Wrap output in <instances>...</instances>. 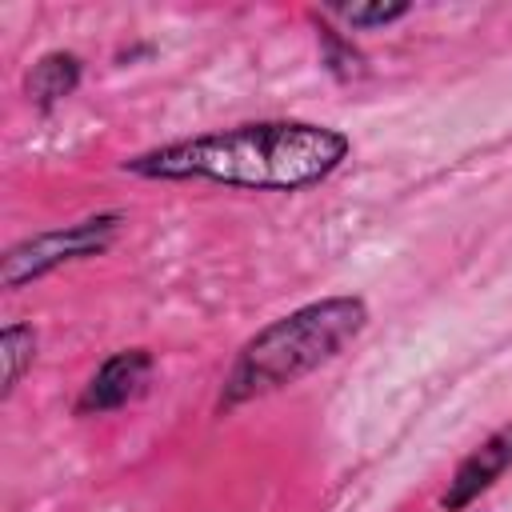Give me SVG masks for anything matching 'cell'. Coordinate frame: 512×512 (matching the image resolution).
I'll return each mask as SVG.
<instances>
[{"label": "cell", "instance_id": "1", "mask_svg": "<svg viewBox=\"0 0 512 512\" xmlns=\"http://www.w3.org/2000/svg\"><path fill=\"white\" fill-rule=\"evenodd\" d=\"M352 156V136L316 120H244L132 152L120 172L156 184H216L232 192H308Z\"/></svg>", "mask_w": 512, "mask_h": 512}, {"label": "cell", "instance_id": "2", "mask_svg": "<svg viewBox=\"0 0 512 512\" xmlns=\"http://www.w3.org/2000/svg\"><path fill=\"white\" fill-rule=\"evenodd\" d=\"M368 320L372 312L360 292H328L268 320L236 348L232 364L224 368L216 416H232L236 408L284 392L304 376L328 368L364 336Z\"/></svg>", "mask_w": 512, "mask_h": 512}, {"label": "cell", "instance_id": "3", "mask_svg": "<svg viewBox=\"0 0 512 512\" xmlns=\"http://www.w3.org/2000/svg\"><path fill=\"white\" fill-rule=\"evenodd\" d=\"M128 228V216L120 208H108V212H88L72 224H56V228H44V232H32L16 244L4 248L0 256V284L8 292H20L68 264H80V260H96L104 256L120 232Z\"/></svg>", "mask_w": 512, "mask_h": 512}, {"label": "cell", "instance_id": "4", "mask_svg": "<svg viewBox=\"0 0 512 512\" xmlns=\"http://www.w3.org/2000/svg\"><path fill=\"white\" fill-rule=\"evenodd\" d=\"M156 376V352L144 344H128L116 348L112 356H104L96 364V372L84 380V388L72 400V416L88 420V416H112L128 404H136Z\"/></svg>", "mask_w": 512, "mask_h": 512}, {"label": "cell", "instance_id": "5", "mask_svg": "<svg viewBox=\"0 0 512 512\" xmlns=\"http://www.w3.org/2000/svg\"><path fill=\"white\" fill-rule=\"evenodd\" d=\"M512 468V420L500 424L496 432H488L476 448H468V456L452 468L444 492H440V512H468L484 492H492L504 472Z\"/></svg>", "mask_w": 512, "mask_h": 512}, {"label": "cell", "instance_id": "6", "mask_svg": "<svg viewBox=\"0 0 512 512\" xmlns=\"http://www.w3.org/2000/svg\"><path fill=\"white\" fill-rule=\"evenodd\" d=\"M80 80H84V60H80L72 48H48V52H40V56L32 60V68L24 72L20 88H24V100H28L40 116H48V112H56L68 96H76Z\"/></svg>", "mask_w": 512, "mask_h": 512}, {"label": "cell", "instance_id": "7", "mask_svg": "<svg viewBox=\"0 0 512 512\" xmlns=\"http://www.w3.org/2000/svg\"><path fill=\"white\" fill-rule=\"evenodd\" d=\"M312 28H316V52H320V68L336 80V84H356L368 76V56L360 52V44L320 8L308 12Z\"/></svg>", "mask_w": 512, "mask_h": 512}, {"label": "cell", "instance_id": "8", "mask_svg": "<svg viewBox=\"0 0 512 512\" xmlns=\"http://www.w3.org/2000/svg\"><path fill=\"white\" fill-rule=\"evenodd\" d=\"M36 352H40V336H36V328L28 324V320H12V324H4V332H0V360H4V388H0V400H8L16 388H20V380L32 372V364H36Z\"/></svg>", "mask_w": 512, "mask_h": 512}, {"label": "cell", "instance_id": "9", "mask_svg": "<svg viewBox=\"0 0 512 512\" xmlns=\"http://www.w3.org/2000/svg\"><path fill=\"white\" fill-rule=\"evenodd\" d=\"M332 20H340V28L348 32H376V28H388L404 16H412V4L408 0H372V4H328L324 8Z\"/></svg>", "mask_w": 512, "mask_h": 512}]
</instances>
